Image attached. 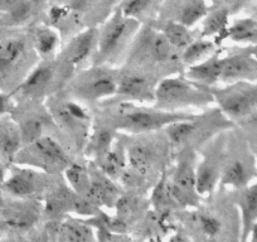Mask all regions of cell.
I'll return each mask as SVG.
<instances>
[{
	"instance_id": "obj_11",
	"label": "cell",
	"mask_w": 257,
	"mask_h": 242,
	"mask_svg": "<svg viewBox=\"0 0 257 242\" xmlns=\"http://www.w3.org/2000/svg\"><path fill=\"white\" fill-rule=\"evenodd\" d=\"M214 103L227 118L243 120L257 112V82H239L208 87Z\"/></svg>"
},
{
	"instance_id": "obj_52",
	"label": "cell",
	"mask_w": 257,
	"mask_h": 242,
	"mask_svg": "<svg viewBox=\"0 0 257 242\" xmlns=\"http://www.w3.org/2000/svg\"><path fill=\"white\" fill-rule=\"evenodd\" d=\"M252 2H256V3H257V0H252Z\"/></svg>"
},
{
	"instance_id": "obj_27",
	"label": "cell",
	"mask_w": 257,
	"mask_h": 242,
	"mask_svg": "<svg viewBox=\"0 0 257 242\" xmlns=\"http://www.w3.org/2000/svg\"><path fill=\"white\" fill-rule=\"evenodd\" d=\"M234 203L238 207L239 216H241L239 241L247 242L252 227L257 222V182L238 189Z\"/></svg>"
},
{
	"instance_id": "obj_48",
	"label": "cell",
	"mask_w": 257,
	"mask_h": 242,
	"mask_svg": "<svg viewBox=\"0 0 257 242\" xmlns=\"http://www.w3.org/2000/svg\"><path fill=\"white\" fill-rule=\"evenodd\" d=\"M6 194H4V192L2 191V189H0V208H2V207H3V204L6 203Z\"/></svg>"
},
{
	"instance_id": "obj_34",
	"label": "cell",
	"mask_w": 257,
	"mask_h": 242,
	"mask_svg": "<svg viewBox=\"0 0 257 242\" xmlns=\"http://www.w3.org/2000/svg\"><path fill=\"white\" fill-rule=\"evenodd\" d=\"M218 44L214 41L209 38H202V37H197L192 43L188 47H185L182 52H180V61L184 67V70L190 66H194L197 63L202 62L208 57H211L214 52L218 48Z\"/></svg>"
},
{
	"instance_id": "obj_39",
	"label": "cell",
	"mask_w": 257,
	"mask_h": 242,
	"mask_svg": "<svg viewBox=\"0 0 257 242\" xmlns=\"http://www.w3.org/2000/svg\"><path fill=\"white\" fill-rule=\"evenodd\" d=\"M57 232H58V227H57V229L46 228L43 231H39L38 233L33 234V236L28 237V238L23 239L22 242H57Z\"/></svg>"
},
{
	"instance_id": "obj_35",
	"label": "cell",
	"mask_w": 257,
	"mask_h": 242,
	"mask_svg": "<svg viewBox=\"0 0 257 242\" xmlns=\"http://www.w3.org/2000/svg\"><path fill=\"white\" fill-rule=\"evenodd\" d=\"M67 186L78 196L85 197L90 187V165L72 162L62 173Z\"/></svg>"
},
{
	"instance_id": "obj_13",
	"label": "cell",
	"mask_w": 257,
	"mask_h": 242,
	"mask_svg": "<svg viewBox=\"0 0 257 242\" xmlns=\"http://www.w3.org/2000/svg\"><path fill=\"white\" fill-rule=\"evenodd\" d=\"M64 83L56 59L39 61L23 82L12 93L14 102H44L48 96L62 91Z\"/></svg>"
},
{
	"instance_id": "obj_33",
	"label": "cell",
	"mask_w": 257,
	"mask_h": 242,
	"mask_svg": "<svg viewBox=\"0 0 257 242\" xmlns=\"http://www.w3.org/2000/svg\"><path fill=\"white\" fill-rule=\"evenodd\" d=\"M57 242H96L95 231L86 222L67 219L58 226Z\"/></svg>"
},
{
	"instance_id": "obj_7",
	"label": "cell",
	"mask_w": 257,
	"mask_h": 242,
	"mask_svg": "<svg viewBox=\"0 0 257 242\" xmlns=\"http://www.w3.org/2000/svg\"><path fill=\"white\" fill-rule=\"evenodd\" d=\"M118 73L116 67L91 65L76 73L66 85L67 95L88 106L105 103L117 92Z\"/></svg>"
},
{
	"instance_id": "obj_5",
	"label": "cell",
	"mask_w": 257,
	"mask_h": 242,
	"mask_svg": "<svg viewBox=\"0 0 257 242\" xmlns=\"http://www.w3.org/2000/svg\"><path fill=\"white\" fill-rule=\"evenodd\" d=\"M58 132L70 142L71 147L83 152L92 128V118L87 106L80 101L56 92L44 101Z\"/></svg>"
},
{
	"instance_id": "obj_44",
	"label": "cell",
	"mask_w": 257,
	"mask_h": 242,
	"mask_svg": "<svg viewBox=\"0 0 257 242\" xmlns=\"http://www.w3.org/2000/svg\"><path fill=\"white\" fill-rule=\"evenodd\" d=\"M100 242H127V241H123L121 237H113L112 234H110L108 232H105L103 237L101 238Z\"/></svg>"
},
{
	"instance_id": "obj_47",
	"label": "cell",
	"mask_w": 257,
	"mask_h": 242,
	"mask_svg": "<svg viewBox=\"0 0 257 242\" xmlns=\"http://www.w3.org/2000/svg\"><path fill=\"white\" fill-rule=\"evenodd\" d=\"M13 31L14 29H9V28H7V27H4L0 24V39H3L4 37H7L8 34H11Z\"/></svg>"
},
{
	"instance_id": "obj_3",
	"label": "cell",
	"mask_w": 257,
	"mask_h": 242,
	"mask_svg": "<svg viewBox=\"0 0 257 242\" xmlns=\"http://www.w3.org/2000/svg\"><path fill=\"white\" fill-rule=\"evenodd\" d=\"M142 22L123 16L122 12L113 9L98 28L97 48L92 65L110 66L117 68L123 65Z\"/></svg>"
},
{
	"instance_id": "obj_6",
	"label": "cell",
	"mask_w": 257,
	"mask_h": 242,
	"mask_svg": "<svg viewBox=\"0 0 257 242\" xmlns=\"http://www.w3.org/2000/svg\"><path fill=\"white\" fill-rule=\"evenodd\" d=\"M214 103L208 87L188 80L184 73H175L163 77L155 90L154 107L180 112L189 108H206Z\"/></svg>"
},
{
	"instance_id": "obj_28",
	"label": "cell",
	"mask_w": 257,
	"mask_h": 242,
	"mask_svg": "<svg viewBox=\"0 0 257 242\" xmlns=\"http://www.w3.org/2000/svg\"><path fill=\"white\" fill-rule=\"evenodd\" d=\"M32 41L34 49L41 61L56 59L61 52V33L54 27L39 24L32 32Z\"/></svg>"
},
{
	"instance_id": "obj_15",
	"label": "cell",
	"mask_w": 257,
	"mask_h": 242,
	"mask_svg": "<svg viewBox=\"0 0 257 242\" xmlns=\"http://www.w3.org/2000/svg\"><path fill=\"white\" fill-rule=\"evenodd\" d=\"M54 175L47 174L42 170L34 169L27 165L12 163L8 167L6 180L2 191L11 198L16 199H38L46 196L52 186L51 178Z\"/></svg>"
},
{
	"instance_id": "obj_32",
	"label": "cell",
	"mask_w": 257,
	"mask_h": 242,
	"mask_svg": "<svg viewBox=\"0 0 257 242\" xmlns=\"http://www.w3.org/2000/svg\"><path fill=\"white\" fill-rule=\"evenodd\" d=\"M229 41L244 47L257 44V21L252 17L237 18L229 23L224 42Z\"/></svg>"
},
{
	"instance_id": "obj_10",
	"label": "cell",
	"mask_w": 257,
	"mask_h": 242,
	"mask_svg": "<svg viewBox=\"0 0 257 242\" xmlns=\"http://www.w3.org/2000/svg\"><path fill=\"white\" fill-rule=\"evenodd\" d=\"M13 163L57 175L64 172L72 163V159L63 143L53 135H44L31 144L23 145Z\"/></svg>"
},
{
	"instance_id": "obj_17",
	"label": "cell",
	"mask_w": 257,
	"mask_h": 242,
	"mask_svg": "<svg viewBox=\"0 0 257 242\" xmlns=\"http://www.w3.org/2000/svg\"><path fill=\"white\" fill-rule=\"evenodd\" d=\"M11 113L19 125L23 145L49 135L48 130L57 129L44 102H16Z\"/></svg>"
},
{
	"instance_id": "obj_4",
	"label": "cell",
	"mask_w": 257,
	"mask_h": 242,
	"mask_svg": "<svg viewBox=\"0 0 257 242\" xmlns=\"http://www.w3.org/2000/svg\"><path fill=\"white\" fill-rule=\"evenodd\" d=\"M39 61L31 33L13 31L0 39V91L12 95Z\"/></svg>"
},
{
	"instance_id": "obj_12",
	"label": "cell",
	"mask_w": 257,
	"mask_h": 242,
	"mask_svg": "<svg viewBox=\"0 0 257 242\" xmlns=\"http://www.w3.org/2000/svg\"><path fill=\"white\" fill-rule=\"evenodd\" d=\"M98 28L88 27L71 37L56 61L64 86L81 70L92 65L97 48Z\"/></svg>"
},
{
	"instance_id": "obj_42",
	"label": "cell",
	"mask_w": 257,
	"mask_h": 242,
	"mask_svg": "<svg viewBox=\"0 0 257 242\" xmlns=\"http://www.w3.org/2000/svg\"><path fill=\"white\" fill-rule=\"evenodd\" d=\"M9 233H11V232H9L8 224H7L6 221L0 217V239H4Z\"/></svg>"
},
{
	"instance_id": "obj_37",
	"label": "cell",
	"mask_w": 257,
	"mask_h": 242,
	"mask_svg": "<svg viewBox=\"0 0 257 242\" xmlns=\"http://www.w3.org/2000/svg\"><path fill=\"white\" fill-rule=\"evenodd\" d=\"M199 228L206 236L216 237L222 231V222L217 217L211 214H201L198 218Z\"/></svg>"
},
{
	"instance_id": "obj_49",
	"label": "cell",
	"mask_w": 257,
	"mask_h": 242,
	"mask_svg": "<svg viewBox=\"0 0 257 242\" xmlns=\"http://www.w3.org/2000/svg\"><path fill=\"white\" fill-rule=\"evenodd\" d=\"M248 48H249V51H251V53L253 54V56L256 57V58H257V44H256V46H251V47H248Z\"/></svg>"
},
{
	"instance_id": "obj_21",
	"label": "cell",
	"mask_w": 257,
	"mask_h": 242,
	"mask_svg": "<svg viewBox=\"0 0 257 242\" xmlns=\"http://www.w3.org/2000/svg\"><path fill=\"white\" fill-rule=\"evenodd\" d=\"M209 8L207 0H163L157 19L178 22L188 28H193L201 23Z\"/></svg>"
},
{
	"instance_id": "obj_18",
	"label": "cell",
	"mask_w": 257,
	"mask_h": 242,
	"mask_svg": "<svg viewBox=\"0 0 257 242\" xmlns=\"http://www.w3.org/2000/svg\"><path fill=\"white\" fill-rule=\"evenodd\" d=\"M254 179H257V160L253 155L242 148L236 154H231L228 150L218 186L238 191L249 186Z\"/></svg>"
},
{
	"instance_id": "obj_24",
	"label": "cell",
	"mask_w": 257,
	"mask_h": 242,
	"mask_svg": "<svg viewBox=\"0 0 257 242\" xmlns=\"http://www.w3.org/2000/svg\"><path fill=\"white\" fill-rule=\"evenodd\" d=\"M117 134V130L103 116V120H97V123L92 124L88 139L83 148V154L95 162L111 149V147L115 144Z\"/></svg>"
},
{
	"instance_id": "obj_31",
	"label": "cell",
	"mask_w": 257,
	"mask_h": 242,
	"mask_svg": "<svg viewBox=\"0 0 257 242\" xmlns=\"http://www.w3.org/2000/svg\"><path fill=\"white\" fill-rule=\"evenodd\" d=\"M92 163L111 179L118 180L127 168L125 147L116 140L107 153Z\"/></svg>"
},
{
	"instance_id": "obj_30",
	"label": "cell",
	"mask_w": 257,
	"mask_h": 242,
	"mask_svg": "<svg viewBox=\"0 0 257 242\" xmlns=\"http://www.w3.org/2000/svg\"><path fill=\"white\" fill-rule=\"evenodd\" d=\"M150 24L157 28L168 39V42L179 52H182L199 36V34L196 36L192 28H188L184 24H180L178 22L155 19L154 22H150Z\"/></svg>"
},
{
	"instance_id": "obj_29",
	"label": "cell",
	"mask_w": 257,
	"mask_h": 242,
	"mask_svg": "<svg viewBox=\"0 0 257 242\" xmlns=\"http://www.w3.org/2000/svg\"><path fill=\"white\" fill-rule=\"evenodd\" d=\"M229 23H231V13L227 9L209 8L208 13L201 22L199 37L212 39L221 47L226 39Z\"/></svg>"
},
{
	"instance_id": "obj_41",
	"label": "cell",
	"mask_w": 257,
	"mask_h": 242,
	"mask_svg": "<svg viewBox=\"0 0 257 242\" xmlns=\"http://www.w3.org/2000/svg\"><path fill=\"white\" fill-rule=\"evenodd\" d=\"M24 0H0V18L16 11Z\"/></svg>"
},
{
	"instance_id": "obj_16",
	"label": "cell",
	"mask_w": 257,
	"mask_h": 242,
	"mask_svg": "<svg viewBox=\"0 0 257 242\" xmlns=\"http://www.w3.org/2000/svg\"><path fill=\"white\" fill-rule=\"evenodd\" d=\"M160 80L162 78L154 73L123 65L118 73L117 92L112 100L139 105H154L155 90Z\"/></svg>"
},
{
	"instance_id": "obj_22",
	"label": "cell",
	"mask_w": 257,
	"mask_h": 242,
	"mask_svg": "<svg viewBox=\"0 0 257 242\" xmlns=\"http://www.w3.org/2000/svg\"><path fill=\"white\" fill-rule=\"evenodd\" d=\"M0 217L8 224L11 233L28 231L39 218V206L34 199L12 198L0 208Z\"/></svg>"
},
{
	"instance_id": "obj_9",
	"label": "cell",
	"mask_w": 257,
	"mask_h": 242,
	"mask_svg": "<svg viewBox=\"0 0 257 242\" xmlns=\"http://www.w3.org/2000/svg\"><path fill=\"white\" fill-rule=\"evenodd\" d=\"M234 123L227 118L219 111L218 107L211 110V112L197 113L187 120H180L168 125L163 132L169 142L170 147L182 150L184 148H192L193 144L199 142H209L213 135L224 133L232 129Z\"/></svg>"
},
{
	"instance_id": "obj_53",
	"label": "cell",
	"mask_w": 257,
	"mask_h": 242,
	"mask_svg": "<svg viewBox=\"0 0 257 242\" xmlns=\"http://www.w3.org/2000/svg\"><path fill=\"white\" fill-rule=\"evenodd\" d=\"M0 163H2V162H0Z\"/></svg>"
},
{
	"instance_id": "obj_38",
	"label": "cell",
	"mask_w": 257,
	"mask_h": 242,
	"mask_svg": "<svg viewBox=\"0 0 257 242\" xmlns=\"http://www.w3.org/2000/svg\"><path fill=\"white\" fill-rule=\"evenodd\" d=\"M211 8H224L231 13V16L236 14L241 9L246 8L252 0H207Z\"/></svg>"
},
{
	"instance_id": "obj_26",
	"label": "cell",
	"mask_w": 257,
	"mask_h": 242,
	"mask_svg": "<svg viewBox=\"0 0 257 242\" xmlns=\"http://www.w3.org/2000/svg\"><path fill=\"white\" fill-rule=\"evenodd\" d=\"M184 76L188 80L204 87H214L221 85L222 75V51L221 48L217 49L211 57L190 66L184 70Z\"/></svg>"
},
{
	"instance_id": "obj_20",
	"label": "cell",
	"mask_w": 257,
	"mask_h": 242,
	"mask_svg": "<svg viewBox=\"0 0 257 242\" xmlns=\"http://www.w3.org/2000/svg\"><path fill=\"white\" fill-rule=\"evenodd\" d=\"M239 81L257 82V58L248 47L234 48L222 53L221 85Z\"/></svg>"
},
{
	"instance_id": "obj_40",
	"label": "cell",
	"mask_w": 257,
	"mask_h": 242,
	"mask_svg": "<svg viewBox=\"0 0 257 242\" xmlns=\"http://www.w3.org/2000/svg\"><path fill=\"white\" fill-rule=\"evenodd\" d=\"M14 105H16V102H14L11 93H6L0 91V115L11 112L13 110Z\"/></svg>"
},
{
	"instance_id": "obj_51",
	"label": "cell",
	"mask_w": 257,
	"mask_h": 242,
	"mask_svg": "<svg viewBox=\"0 0 257 242\" xmlns=\"http://www.w3.org/2000/svg\"><path fill=\"white\" fill-rule=\"evenodd\" d=\"M148 242H157V241H148Z\"/></svg>"
},
{
	"instance_id": "obj_45",
	"label": "cell",
	"mask_w": 257,
	"mask_h": 242,
	"mask_svg": "<svg viewBox=\"0 0 257 242\" xmlns=\"http://www.w3.org/2000/svg\"><path fill=\"white\" fill-rule=\"evenodd\" d=\"M8 167L9 165L4 164V163H0V189H2V186H3L4 180H6L7 173H8Z\"/></svg>"
},
{
	"instance_id": "obj_14",
	"label": "cell",
	"mask_w": 257,
	"mask_h": 242,
	"mask_svg": "<svg viewBox=\"0 0 257 242\" xmlns=\"http://www.w3.org/2000/svg\"><path fill=\"white\" fill-rule=\"evenodd\" d=\"M197 162L192 148L179 150L172 175L167 180L170 198L182 207H196L202 198L197 192Z\"/></svg>"
},
{
	"instance_id": "obj_25",
	"label": "cell",
	"mask_w": 257,
	"mask_h": 242,
	"mask_svg": "<svg viewBox=\"0 0 257 242\" xmlns=\"http://www.w3.org/2000/svg\"><path fill=\"white\" fill-rule=\"evenodd\" d=\"M22 147L21 129L12 113L0 115V162L11 165Z\"/></svg>"
},
{
	"instance_id": "obj_1",
	"label": "cell",
	"mask_w": 257,
	"mask_h": 242,
	"mask_svg": "<svg viewBox=\"0 0 257 242\" xmlns=\"http://www.w3.org/2000/svg\"><path fill=\"white\" fill-rule=\"evenodd\" d=\"M123 65L142 68L160 78L167 76L164 71L175 75L184 68L180 61V52L150 23L142 24Z\"/></svg>"
},
{
	"instance_id": "obj_2",
	"label": "cell",
	"mask_w": 257,
	"mask_h": 242,
	"mask_svg": "<svg viewBox=\"0 0 257 242\" xmlns=\"http://www.w3.org/2000/svg\"><path fill=\"white\" fill-rule=\"evenodd\" d=\"M196 115L197 113L189 111L172 112L160 110L153 105L147 106L118 101L110 103L103 112V116L118 133L133 137L163 132L168 125L180 120H187Z\"/></svg>"
},
{
	"instance_id": "obj_36",
	"label": "cell",
	"mask_w": 257,
	"mask_h": 242,
	"mask_svg": "<svg viewBox=\"0 0 257 242\" xmlns=\"http://www.w3.org/2000/svg\"><path fill=\"white\" fill-rule=\"evenodd\" d=\"M155 3L157 0H121L117 7L123 16L137 19L143 23L144 19L149 17Z\"/></svg>"
},
{
	"instance_id": "obj_8",
	"label": "cell",
	"mask_w": 257,
	"mask_h": 242,
	"mask_svg": "<svg viewBox=\"0 0 257 242\" xmlns=\"http://www.w3.org/2000/svg\"><path fill=\"white\" fill-rule=\"evenodd\" d=\"M138 139L125 147L127 168L120 178L122 182H143L152 173L159 169L164 163L167 153L172 149L164 132L159 137V132L152 134L134 135Z\"/></svg>"
},
{
	"instance_id": "obj_50",
	"label": "cell",
	"mask_w": 257,
	"mask_h": 242,
	"mask_svg": "<svg viewBox=\"0 0 257 242\" xmlns=\"http://www.w3.org/2000/svg\"><path fill=\"white\" fill-rule=\"evenodd\" d=\"M0 242H6V241H4V239H0Z\"/></svg>"
},
{
	"instance_id": "obj_23",
	"label": "cell",
	"mask_w": 257,
	"mask_h": 242,
	"mask_svg": "<svg viewBox=\"0 0 257 242\" xmlns=\"http://www.w3.org/2000/svg\"><path fill=\"white\" fill-rule=\"evenodd\" d=\"M90 187L83 198L87 199L96 207H107L113 208L117 206L121 198L120 189L116 186V180L111 179L110 177L101 172L92 162L90 165Z\"/></svg>"
},
{
	"instance_id": "obj_19",
	"label": "cell",
	"mask_w": 257,
	"mask_h": 242,
	"mask_svg": "<svg viewBox=\"0 0 257 242\" xmlns=\"http://www.w3.org/2000/svg\"><path fill=\"white\" fill-rule=\"evenodd\" d=\"M227 150L221 140H212V145L197 162V192L201 197L209 196L219 184Z\"/></svg>"
},
{
	"instance_id": "obj_46",
	"label": "cell",
	"mask_w": 257,
	"mask_h": 242,
	"mask_svg": "<svg viewBox=\"0 0 257 242\" xmlns=\"http://www.w3.org/2000/svg\"><path fill=\"white\" fill-rule=\"evenodd\" d=\"M247 242H257V222L253 224L251 229V233H249L248 241Z\"/></svg>"
},
{
	"instance_id": "obj_43",
	"label": "cell",
	"mask_w": 257,
	"mask_h": 242,
	"mask_svg": "<svg viewBox=\"0 0 257 242\" xmlns=\"http://www.w3.org/2000/svg\"><path fill=\"white\" fill-rule=\"evenodd\" d=\"M246 9L248 11V16L252 17L257 21V3L256 2H251L246 6Z\"/></svg>"
}]
</instances>
